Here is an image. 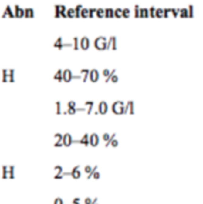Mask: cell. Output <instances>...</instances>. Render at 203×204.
<instances>
[{
  "instance_id": "6da1fadb",
  "label": "cell",
  "mask_w": 203,
  "mask_h": 204,
  "mask_svg": "<svg viewBox=\"0 0 203 204\" xmlns=\"http://www.w3.org/2000/svg\"><path fill=\"white\" fill-rule=\"evenodd\" d=\"M80 79H81L80 76H74L70 69H64V70H62V81L70 82V81H73V80H80Z\"/></svg>"
},
{
  "instance_id": "7a4b0ae2",
  "label": "cell",
  "mask_w": 203,
  "mask_h": 204,
  "mask_svg": "<svg viewBox=\"0 0 203 204\" xmlns=\"http://www.w3.org/2000/svg\"><path fill=\"white\" fill-rule=\"evenodd\" d=\"M123 108H125V103L122 101H115L113 105H112V110L114 114L117 115H121L123 114Z\"/></svg>"
},
{
  "instance_id": "3957f363",
  "label": "cell",
  "mask_w": 203,
  "mask_h": 204,
  "mask_svg": "<svg viewBox=\"0 0 203 204\" xmlns=\"http://www.w3.org/2000/svg\"><path fill=\"white\" fill-rule=\"evenodd\" d=\"M106 44H107V38L103 36L97 37L94 41V45L97 50H106Z\"/></svg>"
},
{
  "instance_id": "277c9868",
  "label": "cell",
  "mask_w": 203,
  "mask_h": 204,
  "mask_svg": "<svg viewBox=\"0 0 203 204\" xmlns=\"http://www.w3.org/2000/svg\"><path fill=\"white\" fill-rule=\"evenodd\" d=\"M73 141H74V139H73V135H71L70 133L63 134V138H62V145H63V146L70 147V146L73 145Z\"/></svg>"
},
{
  "instance_id": "5b68a950",
  "label": "cell",
  "mask_w": 203,
  "mask_h": 204,
  "mask_svg": "<svg viewBox=\"0 0 203 204\" xmlns=\"http://www.w3.org/2000/svg\"><path fill=\"white\" fill-rule=\"evenodd\" d=\"M123 114H131L133 115L134 114V103L133 101H128L126 105H125V108H123Z\"/></svg>"
},
{
  "instance_id": "8992f818",
  "label": "cell",
  "mask_w": 203,
  "mask_h": 204,
  "mask_svg": "<svg viewBox=\"0 0 203 204\" xmlns=\"http://www.w3.org/2000/svg\"><path fill=\"white\" fill-rule=\"evenodd\" d=\"M117 50L118 46H117V38L114 36H112L109 39H107V44H106V50Z\"/></svg>"
},
{
  "instance_id": "52a82bcc",
  "label": "cell",
  "mask_w": 203,
  "mask_h": 204,
  "mask_svg": "<svg viewBox=\"0 0 203 204\" xmlns=\"http://www.w3.org/2000/svg\"><path fill=\"white\" fill-rule=\"evenodd\" d=\"M107 112H108V103L106 101H101L99 103V107H97V113L101 114V115H105Z\"/></svg>"
},
{
  "instance_id": "ba28073f",
  "label": "cell",
  "mask_w": 203,
  "mask_h": 204,
  "mask_svg": "<svg viewBox=\"0 0 203 204\" xmlns=\"http://www.w3.org/2000/svg\"><path fill=\"white\" fill-rule=\"evenodd\" d=\"M79 46L81 48L82 50H88L89 46H90V42H89V38L88 37H82L80 42H79Z\"/></svg>"
},
{
  "instance_id": "9c48e42d",
  "label": "cell",
  "mask_w": 203,
  "mask_h": 204,
  "mask_svg": "<svg viewBox=\"0 0 203 204\" xmlns=\"http://www.w3.org/2000/svg\"><path fill=\"white\" fill-rule=\"evenodd\" d=\"M99 142H100V138L96 133H93V134L89 135V145L92 147H96L99 145Z\"/></svg>"
},
{
  "instance_id": "30bf717a",
  "label": "cell",
  "mask_w": 203,
  "mask_h": 204,
  "mask_svg": "<svg viewBox=\"0 0 203 204\" xmlns=\"http://www.w3.org/2000/svg\"><path fill=\"white\" fill-rule=\"evenodd\" d=\"M99 77H100V72H99V70L92 69V70L89 71V76H88V79H89L92 82H97L99 81Z\"/></svg>"
},
{
  "instance_id": "8fae6325",
  "label": "cell",
  "mask_w": 203,
  "mask_h": 204,
  "mask_svg": "<svg viewBox=\"0 0 203 204\" xmlns=\"http://www.w3.org/2000/svg\"><path fill=\"white\" fill-rule=\"evenodd\" d=\"M70 176L74 178V179H79V178H81L82 173H81V170H80V165H76V166L70 171Z\"/></svg>"
},
{
  "instance_id": "7c38bea8",
  "label": "cell",
  "mask_w": 203,
  "mask_h": 204,
  "mask_svg": "<svg viewBox=\"0 0 203 204\" xmlns=\"http://www.w3.org/2000/svg\"><path fill=\"white\" fill-rule=\"evenodd\" d=\"M14 18H23L24 17V8H22L19 5H14Z\"/></svg>"
},
{
  "instance_id": "4fadbf2b",
  "label": "cell",
  "mask_w": 203,
  "mask_h": 204,
  "mask_svg": "<svg viewBox=\"0 0 203 204\" xmlns=\"http://www.w3.org/2000/svg\"><path fill=\"white\" fill-rule=\"evenodd\" d=\"M74 142H76V144H82V145H84V146H89V134H84L80 140H74L73 144H74Z\"/></svg>"
},
{
  "instance_id": "5bb4252c",
  "label": "cell",
  "mask_w": 203,
  "mask_h": 204,
  "mask_svg": "<svg viewBox=\"0 0 203 204\" xmlns=\"http://www.w3.org/2000/svg\"><path fill=\"white\" fill-rule=\"evenodd\" d=\"M55 140H56V142H55V147H61V146H63L62 145V138H63V134H61V133H56L54 135Z\"/></svg>"
},
{
  "instance_id": "9a60e30c",
  "label": "cell",
  "mask_w": 203,
  "mask_h": 204,
  "mask_svg": "<svg viewBox=\"0 0 203 204\" xmlns=\"http://www.w3.org/2000/svg\"><path fill=\"white\" fill-rule=\"evenodd\" d=\"M2 18H5V17H10V18H14V14L13 12H12V8H11V6L10 5H7L6 6V8H5V12L2 13V15H1Z\"/></svg>"
},
{
  "instance_id": "2e32d148",
  "label": "cell",
  "mask_w": 203,
  "mask_h": 204,
  "mask_svg": "<svg viewBox=\"0 0 203 204\" xmlns=\"http://www.w3.org/2000/svg\"><path fill=\"white\" fill-rule=\"evenodd\" d=\"M84 106L87 107V108H86V112H87V114H88V115H90V114H92V112H93L94 102H93V101H86V102H84Z\"/></svg>"
},
{
  "instance_id": "e0dca14e",
  "label": "cell",
  "mask_w": 203,
  "mask_h": 204,
  "mask_svg": "<svg viewBox=\"0 0 203 204\" xmlns=\"http://www.w3.org/2000/svg\"><path fill=\"white\" fill-rule=\"evenodd\" d=\"M24 17L25 18H33L35 17V10L31 7L24 8Z\"/></svg>"
},
{
  "instance_id": "ac0fdd59",
  "label": "cell",
  "mask_w": 203,
  "mask_h": 204,
  "mask_svg": "<svg viewBox=\"0 0 203 204\" xmlns=\"http://www.w3.org/2000/svg\"><path fill=\"white\" fill-rule=\"evenodd\" d=\"M89 69H81L80 70V72L82 74V82H87V80H88V76H89Z\"/></svg>"
},
{
  "instance_id": "d6986e66",
  "label": "cell",
  "mask_w": 203,
  "mask_h": 204,
  "mask_svg": "<svg viewBox=\"0 0 203 204\" xmlns=\"http://www.w3.org/2000/svg\"><path fill=\"white\" fill-rule=\"evenodd\" d=\"M95 15H96L97 18H103V17H105V8H96Z\"/></svg>"
},
{
  "instance_id": "ffe728a7",
  "label": "cell",
  "mask_w": 203,
  "mask_h": 204,
  "mask_svg": "<svg viewBox=\"0 0 203 204\" xmlns=\"http://www.w3.org/2000/svg\"><path fill=\"white\" fill-rule=\"evenodd\" d=\"M66 12H67V7L64 5H59V14H61L62 18H67Z\"/></svg>"
},
{
  "instance_id": "44dd1931",
  "label": "cell",
  "mask_w": 203,
  "mask_h": 204,
  "mask_svg": "<svg viewBox=\"0 0 203 204\" xmlns=\"http://www.w3.org/2000/svg\"><path fill=\"white\" fill-rule=\"evenodd\" d=\"M139 18H149V10L147 8H140Z\"/></svg>"
},
{
  "instance_id": "7402d4cb",
  "label": "cell",
  "mask_w": 203,
  "mask_h": 204,
  "mask_svg": "<svg viewBox=\"0 0 203 204\" xmlns=\"http://www.w3.org/2000/svg\"><path fill=\"white\" fill-rule=\"evenodd\" d=\"M105 17L113 18V17H114V10H113V8H106V10H105Z\"/></svg>"
},
{
  "instance_id": "603a6c76",
  "label": "cell",
  "mask_w": 203,
  "mask_h": 204,
  "mask_svg": "<svg viewBox=\"0 0 203 204\" xmlns=\"http://www.w3.org/2000/svg\"><path fill=\"white\" fill-rule=\"evenodd\" d=\"M8 178V166L4 165L2 166V179H7Z\"/></svg>"
},
{
  "instance_id": "cb8c5ba5",
  "label": "cell",
  "mask_w": 203,
  "mask_h": 204,
  "mask_svg": "<svg viewBox=\"0 0 203 204\" xmlns=\"http://www.w3.org/2000/svg\"><path fill=\"white\" fill-rule=\"evenodd\" d=\"M54 79L57 82H62V70H61V69H58V70H57V72L55 74Z\"/></svg>"
},
{
  "instance_id": "d4e9b609",
  "label": "cell",
  "mask_w": 203,
  "mask_h": 204,
  "mask_svg": "<svg viewBox=\"0 0 203 204\" xmlns=\"http://www.w3.org/2000/svg\"><path fill=\"white\" fill-rule=\"evenodd\" d=\"M79 42H80V39H79L77 37H74V39H73V49H74V50H79V49H80Z\"/></svg>"
},
{
  "instance_id": "484cf974",
  "label": "cell",
  "mask_w": 203,
  "mask_h": 204,
  "mask_svg": "<svg viewBox=\"0 0 203 204\" xmlns=\"http://www.w3.org/2000/svg\"><path fill=\"white\" fill-rule=\"evenodd\" d=\"M82 5H76V7L74 8V11H75V18H80V12H81L82 10Z\"/></svg>"
},
{
  "instance_id": "4316f807",
  "label": "cell",
  "mask_w": 203,
  "mask_h": 204,
  "mask_svg": "<svg viewBox=\"0 0 203 204\" xmlns=\"http://www.w3.org/2000/svg\"><path fill=\"white\" fill-rule=\"evenodd\" d=\"M67 18H75V11H74V8H67Z\"/></svg>"
},
{
  "instance_id": "83f0119b",
  "label": "cell",
  "mask_w": 203,
  "mask_h": 204,
  "mask_svg": "<svg viewBox=\"0 0 203 204\" xmlns=\"http://www.w3.org/2000/svg\"><path fill=\"white\" fill-rule=\"evenodd\" d=\"M8 178H10V179H14V166L13 165L8 166Z\"/></svg>"
},
{
  "instance_id": "f1b7e54d",
  "label": "cell",
  "mask_w": 203,
  "mask_h": 204,
  "mask_svg": "<svg viewBox=\"0 0 203 204\" xmlns=\"http://www.w3.org/2000/svg\"><path fill=\"white\" fill-rule=\"evenodd\" d=\"M178 15H181L182 18H188V10L187 8H181Z\"/></svg>"
},
{
  "instance_id": "f546056e",
  "label": "cell",
  "mask_w": 203,
  "mask_h": 204,
  "mask_svg": "<svg viewBox=\"0 0 203 204\" xmlns=\"http://www.w3.org/2000/svg\"><path fill=\"white\" fill-rule=\"evenodd\" d=\"M80 17H82V18H88V8L82 7L81 12H80Z\"/></svg>"
},
{
  "instance_id": "4dcf8cb0",
  "label": "cell",
  "mask_w": 203,
  "mask_h": 204,
  "mask_svg": "<svg viewBox=\"0 0 203 204\" xmlns=\"http://www.w3.org/2000/svg\"><path fill=\"white\" fill-rule=\"evenodd\" d=\"M55 172H56V175H61V173H63L64 171H63V167L62 166H59V165H56L54 167Z\"/></svg>"
},
{
  "instance_id": "1f68e13d",
  "label": "cell",
  "mask_w": 203,
  "mask_h": 204,
  "mask_svg": "<svg viewBox=\"0 0 203 204\" xmlns=\"http://www.w3.org/2000/svg\"><path fill=\"white\" fill-rule=\"evenodd\" d=\"M154 18H163V8H156Z\"/></svg>"
},
{
  "instance_id": "d6a6232c",
  "label": "cell",
  "mask_w": 203,
  "mask_h": 204,
  "mask_svg": "<svg viewBox=\"0 0 203 204\" xmlns=\"http://www.w3.org/2000/svg\"><path fill=\"white\" fill-rule=\"evenodd\" d=\"M130 14H131L130 8H122V17L123 18H130Z\"/></svg>"
},
{
  "instance_id": "836d02e7",
  "label": "cell",
  "mask_w": 203,
  "mask_h": 204,
  "mask_svg": "<svg viewBox=\"0 0 203 204\" xmlns=\"http://www.w3.org/2000/svg\"><path fill=\"white\" fill-rule=\"evenodd\" d=\"M114 17H117V18H121L122 8H115V10H114Z\"/></svg>"
},
{
  "instance_id": "e575fe53",
  "label": "cell",
  "mask_w": 203,
  "mask_h": 204,
  "mask_svg": "<svg viewBox=\"0 0 203 204\" xmlns=\"http://www.w3.org/2000/svg\"><path fill=\"white\" fill-rule=\"evenodd\" d=\"M56 114H57V115L62 114V108H61V102H59V101L56 102Z\"/></svg>"
},
{
  "instance_id": "d590c367",
  "label": "cell",
  "mask_w": 203,
  "mask_h": 204,
  "mask_svg": "<svg viewBox=\"0 0 203 204\" xmlns=\"http://www.w3.org/2000/svg\"><path fill=\"white\" fill-rule=\"evenodd\" d=\"M118 81H119V77L114 74L113 76H110V79H108L107 81H105V82H106V83H108V82H114V83H115V82H118Z\"/></svg>"
},
{
  "instance_id": "8d00e7d4",
  "label": "cell",
  "mask_w": 203,
  "mask_h": 204,
  "mask_svg": "<svg viewBox=\"0 0 203 204\" xmlns=\"http://www.w3.org/2000/svg\"><path fill=\"white\" fill-rule=\"evenodd\" d=\"M187 10H188V17H189V18H192V17H194V6L190 5Z\"/></svg>"
},
{
  "instance_id": "74e56055",
  "label": "cell",
  "mask_w": 203,
  "mask_h": 204,
  "mask_svg": "<svg viewBox=\"0 0 203 204\" xmlns=\"http://www.w3.org/2000/svg\"><path fill=\"white\" fill-rule=\"evenodd\" d=\"M2 82H14V76H2Z\"/></svg>"
},
{
  "instance_id": "f35d334b",
  "label": "cell",
  "mask_w": 203,
  "mask_h": 204,
  "mask_svg": "<svg viewBox=\"0 0 203 204\" xmlns=\"http://www.w3.org/2000/svg\"><path fill=\"white\" fill-rule=\"evenodd\" d=\"M62 43H63V38H62V37H58V38L56 39V42L54 43V46H55V48H58V46H59Z\"/></svg>"
},
{
  "instance_id": "ab89813d",
  "label": "cell",
  "mask_w": 203,
  "mask_h": 204,
  "mask_svg": "<svg viewBox=\"0 0 203 204\" xmlns=\"http://www.w3.org/2000/svg\"><path fill=\"white\" fill-rule=\"evenodd\" d=\"M61 14H59V5H56L55 6V18H59Z\"/></svg>"
},
{
  "instance_id": "60d3db41",
  "label": "cell",
  "mask_w": 203,
  "mask_h": 204,
  "mask_svg": "<svg viewBox=\"0 0 203 204\" xmlns=\"http://www.w3.org/2000/svg\"><path fill=\"white\" fill-rule=\"evenodd\" d=\"M134 15H135V18H139V15H140V7H139L138 5L134 6Z\"/></svg>"
},
{
  "instance_id": "b9f144b4",
  "label": "cell",
  "mask_w": 203,
  "mask_h": 204,
  "mask_svg": "<svg viewBox=\"0 0 203 204\" xmlns=\"http://www.w3.org/2000/svg\"><path fill=\"white\" fill-rule=\"evenodd\" d=\"M170 12L174 17H178L179 14V8H170Z\"/></svg>"
},
{
  "instance_id": "7bdbcfd3",
  "label": "cell",
  "mask_w": 203,
  "mask_h": 204,
  "mask_svg": "<svg viewBox=\"0 0 203 204\" xmlns=\"http://www.w3.org/2000/svg\"><path fill=\"white\" fill-rule=\"evenodd\" d=\"M92 178L95 179V180H97V179H100V178H101V173H100L99 171H95L94 173L92 175Z\"/></svg>"
},
{
  "instance_id": "ee69618b",
  "label": "cell",
  "mask_w": 203,
  "mask_h": 204,
  "mask_svg": "<svg viewBox=\"0 0 203 204\" xmlns=\"http://www.w3.org/2000/svg\"><path fill=\"white\" fill-rule=\"evenodd\" d=\"M170 14H171V12H170V8H163V17L167 18Z\"/></svg>"
},
{
  "instance_id": "f6af8a7d",
  "label": "cell",
  "mask_w": 203,
  "mask_h": 204,
  "mask_svg": "<svg viewBox=\"0 0 203 204\" xmlns=\"http://www.w3.org/2000/svg\"><path fill=\"white\" fill-rule=\"evenodd\" d=\"M95 11H96V8H88V17L93 18L95 15Z\"/></svg>"
},
{
  "instance_id": "bcb514c9",
  "label": "cell",
  "mask_w": 203,
  "mask_h": 204,
  "mask_svg": "<svg viewBox=\"0 0 203 204\" xmlns=\"http://www.w3.org/2000/svg\"><path fill=\"white\" fill-rule=\"evenodd\" d=\"M147 10H149V17H151V18H154L156 8H154V7H150V8H147Z\"/></svg>"
},
{
  "instance_id": "7dc6e473",
  "label": "cell",
  "mask_w": 203,
  "mask_h": 204,
  "mask_svg": "<svg viewBox=\"0 0 203 204\" xmlns=\"http://www.w3.org/2000/svg\"><path fill=\"white\" fill-rule=\"evenodd\" d=\"M115 135H117V134L114 133V134H112V135L109 136V139H108V140H107V141H106V145H105L106 147H108V146H109V144L112 142V140H113V139H115Z\"/></svg>"
},
{
  "instance_id": "c3c4849f",
  "label": "cell",
  "mask_w": 203,
  "mask_h": 204,
  "mask_svg": "<svg viewBox=\"0 0 203 204\" xmlns=\"http://www.w3.org/2000/svg\"><path fill=\"white\" fill-rule=\"evenodd\" d=\"M118 145H119V141L117 140V138H115V139H113V140H112V142L109 144V146H112V147H118Z\"/></svg>"
},
{
  "instance_id": "681fc988",
  "label": "cell",
  "mask_w": 203,
  "mask_h": 204,
  "mask_svg": "<svg viewBox=\"0 0 203 204\" xmlns=\"http://www.w3.org/2000/svg\"><path fill=\"white\" fill-rule=\"evenodd\" d=\"M54 204H66V203H64L63 198H61V197H57V198H55Z\"/></svg>"
},
{
  "instance_id": "f907efd6",
  "label": "cell",
  "mask_w": 203,
  "mask_h": 204,
  "mask_svg": "<svg viewBox=\"0 0 203 204\" xmlns=\"http://www.w3.org/2000/svg\"><path fill=\"white\" fill-rule=\"evenodd\" d=\"M109 74H110V70H109V69H103V70H102V75H103L106 79L109 76Z\"/></svg>"
},
{
  "instance_id": "816d5d0a",
  "label": "cell",
  "mask_w": 203,
  "mask_h": 204,
  "mask_svg": "<svg viewBox=\"0 0 203 204\" xmlns=\"http://www.w3.org/2000/svg\"><path fill=\"white\" fill-rule=\"evenodd\" d=\"M76 107V102L75 101H69L68 102V108H74Z\"/></svg>"
},
{
  "instance_id": "f5cc1de1",
  "label": "cell",
  "mask_w": 203,
  "mask_h": 204,
  "mask_svg": "<svg viewBox=\"0 0 203 204\" xmlns=\"http://www.w3.org/2000/svg\"><path fill=\"white\" fill-rule=\"evenodd\" d=\"M81 202V199L79 198V197H75L74 199H73V202H71V204H81L80 203Z\"/></svg>"
},
{
  "instance_id": "db71d44e",
  "label": "cell",
  "mask_w": 203,
  "mask_h": 204,
  "mask_svg": "<svg viewBox=\"0 0 203 204\" xmlns=\"http://www.w3.org/2000/svg\"><path fill=\"white\" fill-rule=\"evenodd\" d=\"M109 134L108 133H103V134H102V139H103V140H105V141H107V140H108L109 139Z\"/></svg>"
},
{
  "instance_id": "11a10c76",
  "label": "cell",
  "mask_w": 203,
  "mask_h": 204,
  "mask_svg": "<svg viewBox=\"0 0 203 204\" xmlns=\"http://www.w3.org/2000/svg\"><path fill=\"white\" fill-rule=\"evenodd\" d=\"M92 198H89V197H87V198H84V204H90L92 203Z\"/></svg>"
},
{
  "instance_id": "9f6ffc18",
  "label": "cell",
  "mask_w": 203,
  "mask_h": 204,
  "mask_svg": "<svg viewBox=\"0 0 203 204\" xmlns=\"http://www.w3.org/2000/svg\"><path fill=\"white\" fill-rule=\"evenodd\" d=\"M96 202H97V198H94V199L92 201V203H90V204H95Z\"/></svg>"
},
{
  "instance_id": "6f0895ef",
  "label": "cell",
  "mask_w": 203,
  "mask_h": 204,
  "mask_svg": "<svg viewBox=\"0 0 203 204\" xmlns=\"http://www.w3.org/2000/svg\"><path fill=\"white\" fill-rule=\"evenodd\" d=\"M95 204H99V203H95Z\"/></svg>"
}]
</instances>
